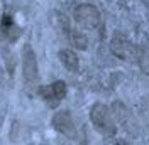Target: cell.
<instances>
[{
  "instance_id": "6da1fadb",
  "label": "cell",
  "mask_w": 149,
  "mask_h": 145,
  "mask_svg": "<svg viewBox=\"0 0 149 145\" xmlns=\"http://www.w3.org/2000/svg\"><path fill=\"white\" fill-rule=\"evenodd\" d=\"M90 120H92L93 127L98 133L103 137H113L117 132L115 120L112 117L109 106H105L103 103H95L90 110Z\"/></svg>"
},
{
  "instance_id": "7a4b0ae2",
  "label": "cell",
  "mask_w": 149,
  "mask_h": 145,
  "mask_svg": "<svg viewBox=\"0 0 149 145\" xmlns=\"http://www.w3.org/2000/svg\"><path fill=\"white\" fill-rule=\"evenodd\" d=\"M110 51L115 57H119L120 61H127V63H137L141 54V47L132 44L130 41L124 39V37H113L110 41Z\"/></svg>"
},
{
  "instance_id": "3957f363",
  "label": "cell",
  "mask_w": 149,
  "mask_h": 145,
  "mask_svg": "<svg viewBox=\"0 0 149 145\" xmlns=\"http://www.w3.org/2000/svg\"><path fill=\"white\" fill-rule=\"evenodd\" d=\"M73 17L76 20V24L83 29H97L102 24V15H100L98 9L90 3L78 5L73 12Z\"/></svg>"
},
{
  "instance_id": "277c9868",
  "label": "cell",
  "mask_w": 149,
  "mask_h": 145,
  "mask_svg": "<svg viewBox=\"0 0 149 145\" xmlns=\"http://www.w3.org/2000/svg\"><path fill=\"white\" fill-rule=\"evenodd\" d=\"M39 74V66H37L36 54L29 44L24 46L22 49V76L27 83H34Z\"/></svg>"
},
{
  "instance_id": "5b68a950",
  "label": "cell",
  "mask_w": 149,
  "mask_h": 145,
  "mask_svg": "<svg viewBox=\"0 0 149 145\" xmlns=\"http://www.w3.org/2000/svg\"><path fill=\"white\" fill-rule=\"evenodd\" d=\"M39 95L49 106H58V103L66 96V83L54 81L49 86H42V88H39Z\"/></svg>"
},
{
  "instance_id": "8992f818",
  "label": "cell",
  "mask_w": 149,
  "mask_h": 145,
  "mask_svg": "<svg viewBox=\"0 0 149 145\" xmlns=\"http://www.w3.org/2000/svg\"><path fill=\"white\" fill-rule=\"evenodd\" d=\"M53 127L66 137L73 138L76 135V127H74V122L70 115V111H58L53 117Z\"/></svg>"
},
{
  "instance_id": "52a82bcc",
  "label": "cell",
  "mask_w": 149,
  "mask_h": 145,
  "mask_svg": "<svg viewBox=\"0 0 149 145\" xmlns=\"http://www.w3.org/2000/svg\"><path fill=\"white\" fill-rule=\"evenodd\" d=\"M2 32H3V36L7 37L9 42H15L19 39V36H20V30L15 26L14 19L10 17V15H7V14L2 17Z\"/></svg>"
},
{
  "instance_id": "ba28073f",
  "label": "cell",
  "mask_w": 149,
  "mask_h": 145,
  "mask_svg": "<svg viewBox=\"0 0 149 145\" xmlns=\"http://www.w3.org/2000/svg\"><path fill=\"white\" fill-rule=\"evenodd\" d=\"M59 61L61 64L65 66L68 71L71 72H76L80 69V61H78V56L74 54L73 51H70V49H63V51H59Z\"/></svg>"
},
{
  "instance_id": "9c48e42d",
  "label": "cell",
  "mask_w": 149,
  "mask_h": 145,
  "mask_svg": "<svg viewBox=\"0 0 149 145\" xmlns=\"http://www.w3.org/2000/svg\"><path fill=\"white\" fill-rule=\"evenodd\" d=\"M70 41H71V44L74 47H78V49H86V44H88V41H86V37L80 32V30H70Z\"/></svg>"
},
{
  "instance_id": "30bf717a",
  "label": "cell",
  "mask_w": 149,
  "mask_h": 145,
  "mask_svg": "<svg viewBox=\"0 0 149 145\" xmlns=\"http://www.w3.org/2000/svg\"><path fill=\"white\" fill-rule=\"evenodd\" d=\"M137 64H139L141 71L149 76V49H142L141 47V54H139V59H137Z\"/></svg>"
}]
</instances>
